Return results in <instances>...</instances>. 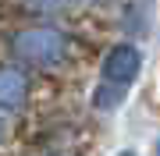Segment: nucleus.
<instances>
[{"instance_id": "obj_1", "label": "nucleus", "mask_w": 160, "mask_h": 156, "mask_svg": "<svg viewBox=\"0 0 160 156\" xmlns=\"http://www.w3.org/2000/svg\"><path fill=\"white\" fill-rule=\"evenodd\" d=\"M11 53L32 68H57L68 57V35L53 25H36L11 35Z\"/></svg>"}, {"instance_id": "obj_2", "label": "nucleus", "mask_w": 160, "mask_h": 156, "mask_svg": "<svg viewBox=\"0 0 160 156\" xmlns=\"http://www.w3.org/2000/svg\"><path fill=\"white\" fill-rule=\"evenodd\" d=\"M142 71V50L132 46V43H121L107 53L103 60V82H114V85H128V82L139 78Z\"/></svg>"}, {"instance_id": "obj_3", "label": "nucleus", "mask_w": 160, "mask_h": 156, "mask_svg": "<svg viewBox=\"0 0 160 156\" xmlns=\"http://www.w3.org/2000/svg\"><path fill=\"white\" fill-rule=\"evenodd\" d=\"M29 99V75L22 68L0 64V110H22Z\"/></svg>"}, {"instance_id": "obj_4", "label": "nucleus", "mask_w": 160, "mask_h": 156, "mask_svg": "<svg viewBox=\"0 0 160 156\" xmlns=\"http://www.w3.org/2000/svg\"><path fill=\"white\" fill-rule=\"evenodd\" d=\"M121 99H125V85H114V82H103V85L96 89V96H92V103H96L100 110H114Z\"/></svg>"}, {"instance_id": "obj_5", "label": "nucleus", "mask_w": 160, "mask_h": 156, "mask_svg": "<svg viewBox=\"0 0 160 156\" xmlns=\"http://www.w3.org/2000/svg\"><path fill=\"white\" fill-rule=\"evenodd\" d=\"M25 7H32L39 14H61L71 7V0H25Z\"/></svg>"}, {"instance_id": "obj_6", "label": "nucleus", "mask_w": 160, "mask_h": 156, "mask_svg": "<svg viewBox=\"0 0 160 156\" xmlns=\"http://www.w3.org/2000/svg\"><path fill=\"white\" fill-rule=\"evenodd\" d=\"M7 139V121H4V110H0V142Z\"/></svg>"}, {"instance_id": "obj_7", "label": "nucleus", "mask_w": 160, "mask_h": 156, "mask_svg": "<svg viewBox=\"0 0 160 156\" xmlns=\"http://www.w3.org/2000/svg\"><path fill=\"white\" fill-rule=\"evenodd\" d=\"M157 153H160V142H157Z\"/></svg>"}]
</instances>
